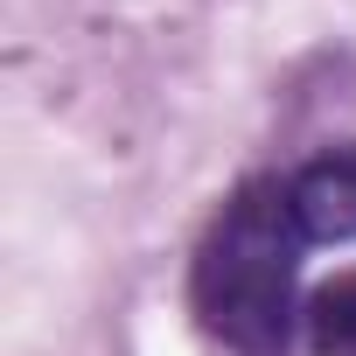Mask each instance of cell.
I'll return each mask as SVG.
<instances>
[{
  "instance_id": "cell-2",
  "label": "cell",
  "mask_w": 356,
  "mask_h": 356,
  "mask_svg": "<svg viewBox=\"0 0 356 356\" xmlns=\"http://www.w3.org/2000/svg\"><path fill=\"white\" fill-rule=\"evenodd\" d=\"M286 203H293L307 245H356V140L307 154L286 175Z\"/></svg>"
},
{
  "instance_id": "cell-1",
  "label": "cell",
  "mask_w": 356,
  "mask_h": 356,
  "mask_svg": "<svg viewBox=\"0 0 356 356\" xmlns=\"http://www.w3.org/2000/svg\"><path fill=\"white\" fill-rule=\"evenodd\" d=\"M300 252L307 231L286 203V175H259L245 182L217 224L196 245L189 266V300L203 314V328L245 356H273L293 342L300 328Z\"/></svg>"
},
{
  "instance_id": "cell-3",
  "label": "cell",
  "mask_w": 356,
  "mask_h": 356,
  "mask_svg": "<svg viewBox=\"0 0 356 356\" xmlns=\"http://www.w3.org/2000/svg\"><path fill=\"white\" fill-rule=\"evenodd\" d=\"M300 328H307V349H314V356H356V273L314 286Z\"/></svg>"
}]
</instances>
